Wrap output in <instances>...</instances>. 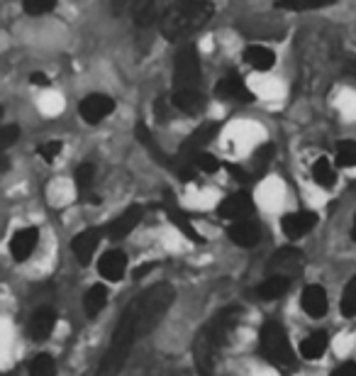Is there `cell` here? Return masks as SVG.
Listing matches in <instances>:
<instances>
[{
    "instance_id": "1",
    "label": "cell",
    "mask_w": 356,
    "mask_h": 376,
    "mask_svg": "<svg viewBox=\"0 0 356 376\" xmlns=\"http://www.w3.org/2000/svg\"><path fill=\"white\" fill-rule=\"evenodd\" d=\"M174 301L176 291L171 283H154L147 291H142L120 315V323L112 333V342L105 355H103V362L98 367L95 376H120L137 340L149 335L164 320V315L174 306Z\"/></svg>"
},
{
    "instance_id": "2",
    "label": "cell",
    "mask_w": 356,
    "mask_h": 376,
    "mask_svg": "<svg viewBox=\"0 0 356 376\" xmlns=\"http://www.w3.org/2000/svg\"><path fill=\"white\" fill-rule=\"evenodd\" d=\"M239 318H242V308H237V306L222 308V310L198 333L195 345H193V355H195V369H198L200 376H217L215 374L217 357H220V350L225 347L229 333H232L234 325L239 323Z\"/></svg>"
},
{
    "instance_id": "3",
    "label": "cell",
    "mask_w": 356,
    "mask_h": 376,
    "mask_svg": "<svg viewBox=\"0 0 356 376\" xmlns=\"http://www.w3.org/2000/svg\"><path fill=\"white\" fill-rule=\"evenodd\" d=\"M171 103L176 110H183L188 115L203 108V90H200V56L193 44H186L176 54L174 61V93Z\"/></svg>"
},
{
    "instance_id": "4",
    "label": "cell",
    "mask_w": 356,
    "mask_h": 376,
    "mask_svg": "<svg viewBox=\"0 0 356 376\" xmlns=\"http://www.w3.org/2000/svg\"><path fill=\"white\" fill-rule=\"evenodd\" d=\"M212 15H215V5L210 0H178L171 3V8L162 17V34L169 42H178L208 25Z\"/></svg>"
},
{
    "instance_id": "5",
    "label": "cell",
    "mask_w": 356,
    "mask_h": 376,
    "mask_svg": "<svg viewBox=\"0 0 356 376\" xmlns=\"http://www.w3.org/2000/svg\"><path fill=\"white\" fill-rule=\"evenodd\" d=\"M259 352L273 367H293L295 364V352L290 347V340L286 335L283 325L268 320L259 333Z\"/></svg>"
},
{
    "instance_id": "6",
    "label": "cell",
    "mask_w": 356,
    "mask_h": 376,
    "mask_svg": "<svg viewBox=\"0 0 356 376\" xmlns=\"http://www.w3.org/2000/svg\"><path fill=\"white\" fill-rule=\"evenodd\" d=\"M115 110V100L110 95H103V93H90L85 95L78 105V113L88 125H98L100 120H105L110 113Z\"/></svg>"
},
{
    "instance_id": "7",
    "label": "cell",
    "mask_w": 356,
    "mask_h": 376,
    "mask_svg": "<svg viewBox=\"0 0 356 376\" xmlns=\"http://www.w3.org/2000/svg\"><path fill=\"white\" fill-rule=\"evenodd\" d=\"M268 271L278 273V276H288L293 278L295 273L303 271V254L295 247H283L278 249L271 259H268Z\"/></svg>"
},
{
    "instance_id": "8",
    "label": "cell",
    "mask_w": 356,
    "mask_h": 376,
    "mask_svg": "<svg viewBox=\"0 0 356 376\" xmlns=\"http://www.w3.org/2000/svg\"><path fill=\"white\" fill-rule=\"evenodd\" d=\"M251 213H254V201H251V196L246 191L232 193V196H227L217 205V215L225 220H242Z\"/></svg>"
},
{
    "instance_id": "9",
    "label": "cell",
    "mask_w": 356,
    "mask_h": 376,
    "mask_svg": "<svg viewBox=\"0 0 356 376\" xmlns=\"http://www.w3.org/2000/svg\"><path fill=\"white\" fill-rule=\"evenodd\" d=\"M174 0H137L135 22L137 27H152L154 22H162L166 10L171 8Z\"/></svg>"
},
{
    "instance_id": "10",
    "label": "cell",
    "mask_w": 356,
    "mask_h": 376,
    "mask_svg": "<svg viewBox=\"0 0 356 376\" xmlns=\"http://www.w3.org/2000/svg\"><path fill=\"white\" fill-rule=\"evenodd\" d=\"M227 235L229 239H232L237 247H256L259 244V239H261V230H259V225H256L254 220H234L232 225L227 227Z\"/></svg>"
},
{
    "instance_id": "11",
    "label": "cell",
    "mask_w": 356,
    "mask_h": 376,
    "mask_svg": "<svg viewBox=\"0 0 356 376\" xmlns=\"http://www.w3.org/2000/svg\"><path fill=\"white\" fill-rule=\"evenodd\" d=\"M100 237H103V230H98V227H88V230L78 232L76 237H73L71 242V249L73 254H76V259L81 261V264L85 266L90 259H93L98 244H100Z\"/></svg>"
},
{
    "instance_id": "12",
    "label": "cell",
    "mask_w": 356,
    "mask_h": 376,
    "mask_svg": "<svg viewBox=\"0 0 356 376\" xmlns=\"http://www.w3.org/2000/svg\"><path fill=\"white\" fill-rule=\"evenodd\" d=\"M142 215H145V210H142L140 205H130V208L125 210L120 218H115L110 225H108V237L110 239H125L142 222Z\"/></svg>"
},
{
    "instance_id": "13",
    "label": "cell",
    "mask_w": 356,
    "mask_h": 376,
    "mask_svg": "<svg viewBox=\"0 0 356 376\" xmlns=\"http://www.w3.org/2000/svg\"><path fill=\"white\" fill-rule=\"evenodd\" d=\"M125 269H127V254L120 249H110L98 261V271L105 281H120L125 276Z\"/></svg>"
},
{
    "instance_id": "14",
    "label": "cell",
    "mask_w": 356,
    "mask_h": 376,
    "mask_svg": "<svg viewBox=\"0 0 356 376\" xmlns=\"http://www.w3.org/2000/svg\"><path fill=\"white\" fill-rule=\"evenodd\" d=\"M39 242V232L37 227H25V230L15 232L13 239H10V254H13L15 261H25L30 259L34 247Z\"/></svg>"
},
{
    "instance_id": "15",
    "label": "cell",
    "mask_w": 356,
    "mask_h": 376,
    "mask_svg": "<svg viewBox=\"0 0 356 376\" xmlns=\"http://www.w3.org/2000/svg\"><path fill=\"white\" fill-rule=\"evenodd\" d=\"M315 225H318V215L310 213V210H298V213H290L283 218V232L290 239L305 237Z\"/></svg>"
},
{
    "instance_id": "16",
    "label": "cell",
    "mask_w": 356,
    "mask_h": 376,
    "mask_svg": "<svg viewBox=\"0 0 356 376\" xmlns=\"http://www.w3.org/2000/svg\"><path fill=\"white\" fill-rule=\"evenodd\" d=\"M215 93L220 95L222 100H237V103H249L254 95L246 88V83L239 76H227L222 78L220 83L215 85Z\"/></svg>"
},
{
    "instance_id": "17",
    "label": "cell",
    "mask_w": 356,
    "mask_h": 376,
    "mask_svg": "<svg viewBox=\"0 0 356 376\" xmlns=\"http://www.w3.org/2000/svg\"><path fill=\"white\" fill-rule=\"evenodd\" d=\"M327 308H330V301H327V291L323 286L313 283V286H308L303 291V310H305L310 318L327 315Z\"/></svg>"
},
{
    "instance_id": "18",
    "label": "cell",
    "mask_w": 356,
    "mask_h": 376,
    "mask_svg": "<svg viewBox=\"0 0 356 376\" xmlns=\"http://www.w3.org/2000/svg\"><path fill=\"white\" fill-rule=\"evenodd\" d=\"M56 325V313L51 308H39L30 318V338L32 340H47Z\"/></svg>"
},
{
    "instance_id": "19",
    "label": "cell",
    "mask_w": 356,
    "mask_h": 376,
    "mask_svg": "<svg viewBox=\"0 0 356 376\" xmlns=\"http://www.w3.org/2000/svg\"><path fill=\"white\" fill-rule=\"evenodd\" d=\"M166 201H169V203H166V210H169L171 222H174V225H176L178 230H181L188 239H193V242H198V244L203 242V237L198 235V230L193 227V222L188 220V215L181 213V210H178L176 205H174V201H171V193H166Z\"/></svg>"
},
{
    "instance_id": "20",
    "label": "cell",
    "mask_w": 356,
    "mask_h": 376,
    "mask_svg": "<svg viewBox=\"0 0 356 376\" xmlns=\"http://www.w3.org/2000/svg\"><path fill=\"white\" fill-rule=\"evenodd\" d=\"M288 288H290V278L288 276L271 273V276H268L266 281H263L261 286L256 288V293H259V298H263V301H276V298H281L283 293H288Z\"/></svg>"
},
{
    "instance_id": "21",
    "label": "cell",
    "mask_w": 356,
    "mask_h": 376,
    "mask_svg": "<svg viewBox=\"0 0 356 376\" xmlns=\"http://www.w3.org/2000/svg\"><path fill=\"white\" fill-rule=\"evenodd\" d=\"M244 59H246V64L254 66L256 71H268V68L276 64L273 51L268 47H259V44H254V47H246Z\"/></svg>"
},
{
    "instance_id": "22",
    "label": "cell",
    "mask_w": 356,
    "mask_h": 376,
    "mask_svg": "<svg viewBox=\"0 0 356 376\" xmlns=\"http://www.w3.org/2000/svg\"><path fill=\"white\" fill-rule=\"evenodd\" d=\"M105 303H108V288L103 286V283H95V286H90L88 293H85V298H83L85 315L95 318L98 313L105 308Z\"/></svg>"
},
{
    "instance_id": "23",
    "label": "cell",
    "mask_w": 356,
    "mask_h": 376,
    "mask_svg": "<svg viewBox=\"0 0 356 376\" xmlns=\"http://www.w3.org/2000/svg\"><path fill=\"white\" fill-rule=\"evenodd\" d=\"M327 345H330V340H327V333H313L308 340H303L300 355L305 357V359H320L327 352Z\"/></svg>"
},
{
    "instance_id": "24",
    "label": "cell",
    "mask_w": 356,
    "mask_h": 376,
    "mask_svg": "<svg viewBox=\"0 0 356 376\" xmlns=\"http://www.w3.org/2000/svg\"><path fill=\"white\" fill-rule=\"evenodd\" d=\"M313 179H315V184H320V186H325V188L335 186L337 174H335L332 164L327 162L325 157H320V159H315V162H313Z\"/></svg>"
},
{
    "instance_id": "25",
    "label": "cell",
    "mask_w": 356,
    "mask_h": 376,
    "mask_svg": "<svg viewBox=\"0 0 356 376\" xmlns=\"http://www.w3.org/2000/svg\"><path fill=\"white\" fill-rule=\"evenodd\" d=\"M332 3H337V0H278V8L293 10V13H303V10H318Z\"/></svg>"
},
{
    "instance_id": "26",
    "label": "cell",
    "mask_w": 356,
    "mask_h": 376,
    "mask_svg": "<svg viewBox=\"0 0 356 376\" xmlns=\"http://www.w3.org/2000/svg\"><path fill=\"white\" fill-rule=\"evenodd\" d=\"M30 374L32 376H54L56 362L51 359V355H37L30 362Z\"/></svg>"
},
{
    "instance_id": "27",
    "label": "cell",
    "mask_w": 356,
    "mask_h": 376,
    "mask_svg": "<svg viewBox=\"0 0 356 376\" xmlns=\"http://www.w3.org/2000/svg\"><path fill=\"white\" fill-rule=\"evenodd\" d=\"M191 164L198 171H205V174H215V171L220 169V159L212 157V154H208L205 150L195 152L193 157H191Z\"/></svg>"
},
{
    "instance_id": "28",
    "label": "cell",
    "mask_w": 356,
    "mask_h": 376,
    "mask_svg": "<svg viewBox=\"0 0 356 376\" xmlns=\"http://www.w3.org/2000/svg\"><path fill=\"white\" fill-rule=\"evenodd\" d=\"M337 164L340 167H356V142L344 140L337 145Z\"/></svg>"
},
{
    "instance_id": "29",
    "label": "cell",
    "mask_w": 356,
    "mask_h": 376,
    "mask_svg": "<svg viewBox=\"0 0 356 376\" xmlns=\"http://www.w3.org/2000/svg\"><path fill=\"white\" fill-rule=\"evenodd\" d=\"M342 313L347 318H354L356 315V276H352V281L347 283L344 288V296H342Z\"/></svg>"
},
{
    "instance_id": "30",
    "label": "cell",
    "mask_w": 356,
    "mask_h": 376,
    "mask_svg": "<svg viewBox=\"0 0 356 376\" xmlns=\"http://www.w3.org/2000/svg\"><path fill=\"white\" fill-rule=\"evenodd\" d=\"M93 179H95V167L93 164H81L76 169V186L81 193H88L90 186H93Z\"/></svg>"
},
{
    "instance_id": "31",
    "label": "cell",
    "mask_w": 356,
    "mask_h": 376,
    "mask_svg": "<svg viewBox=\"0 0 356 376\" xmlns=\"http://www.w3.org/2000/svg\"><path fill=\"white\" fill-rule=\"evenodd\" d=\"M17 137H20V127H17V125H5V127H0V154H5L8 147H13L17 142Z\"/></svg>"
},
{
    "instance_id": "32",
    "label": "cell",
    "mask_w": 356,
    "mask_h": 376,
    "mask_svg": "<svg viewBox=\"0 0 356 376\" xmlns=\"http://www.w3.org/2000/svg\"><path fill=\"white\" fill-rule=\"evenodd\" d=\"M56 0H25V13L30 15H47L54 10Z\"/></svg>"
},
{
    "instance_id": "33",
    "label": "cell",
    "mask_w": 356,
    "mask_h": 376,
    "mask_svg": "<svg viewBox=\"0 0 356 376\" xmlns=\"http://www.w3.org/2000/svg\"><path fill=\"white\" fill-rule=\"evenodd\" d=\"M273 159V145H263L259 150L254 152V159H251V164H254L256 169H263L268 162Z\"/></svg>"
},
{
    "instance_id": "34",
    "label": "cell",
    "mask_w": 356,
    "mask_h": 376,
    "mask_svg": "<svg viewBox=\"0 0 356 376\" xmlns=\"http://www.w3.org/2000/svg\"><path fill=\"white\" fill-rule=\"evenodd\" d=\"M59 154H61V142H47V145L39 147V157H42L44 162H54Z\"/></svg>"
},
{
    "instance_id": "35",
    "label": "cell",
    "mask_w": 356,
    "mask_h": 376,
    "mask_svg": "<svg viewBox=\"0 0 356 376\" xmlns=\"http://www.w3.org/2000/svg\"><path fill=\"white\" fill-rule=\"evenodd\" d=\"M227 171L239 181V184H249V181H254V174H251V171L239 169V167H234V164H227Z\"/></svg>"
},
{
    "instance_id": "36",
    "label": "cell",
    "mask_w": 356,
    "mask_h": 376,
    "mask_svg": "<svg viewBox=\"0 0 356 376\" xmlns=\"http://www.w3.org/2000/svg\"><path fill=\"white\" fill-rule=\"evenodd\" d=\"M332 376H356V362H344L332 372Z\"/></svg>"
},
{
    "instance_id": "37",
    "label": "cell",
    "mask_w": 356,
    "mask_h": 376,
    "mask_svg": "<svg viewBox=\"0 0 356 376\" xmlns=\"http://www.w3.org/2000/svg\"><path fill=\"white\" fill-rule=\"evenodd\" d=\"M132 3H135V0H112V13L115 15L125 13V8H127V5H132Z\"/></svg>"
},
{
    "instance_id": "38",
    "label": "cell",
    "mask_w": 356,
    "mask_h": 376,
    "mask_svg": "<svg viewBox=\"0 0 356 376\" xmlns=\"http://www.w3.org/2000/svg\"><path fill=\"white\" fill-rule=\"evenodd\" d=\"M30 81H32V83H37V85H47V83H49V78L44 76V73H32Z\"/></svg>"
},
{
    "instance_id": "39",
    "label": "cell",
    "mask_w": 356,
    "mask_h": 376,
    "mask_svg": "<svg viewBox=\"0 0 356 376\" xmlns=\"http://www.w3.org/2000/svg\"><path fill=\"white\" fill-rule=\"evenodd\" d=\"M352 239L356 242V215H354V225H352Z\"/></svg>"
},
{
    "instance_id": "40",
    "label": "cell",
    "mask_w": 356,
    "mask_h": 376,
    "mask_svg": "<svg viewBox=\"0 0 356 376\" xmlns=\"http://www.w3.org/2000/svg\"><path fill=\"white\" fill-rule=\"evenodd\" d=\"M0 118H3V108H0Z\"/></svg>"
}]
</instances>
